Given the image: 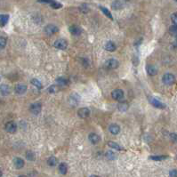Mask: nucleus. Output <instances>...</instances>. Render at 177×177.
Instances as JSON below:
<instances>
[{
    "mask_svg": "<svg viewBox=\"0 0 177 177\" xmlns=\"http://www.w3.org/2000/svg\"><path fill=\"white\" fill-rule=\"evenodd\" d=\"M162 82L166 86H172L175 82V77L171 73H166L162 77Z\"/></svg>",
    "mask_w": 177,
    "mask_h": 177,
    "instance_id": "f257e3e1",
    "label": "nucleus"
},
{
    "mask_svg": "<svg viewBox=\"0 0 177 177\" xmlns=\"http://www.w3.org/2000/svg\"><path fill=\"white\" fill-rule=\"evenodd\" d=\"M111 96H112V98H113L115 101H121L124 99L125 94H124L123 90H121V89H115V90L112 91V93H111Z\"/></svg>",
    "mask_w": 177,
    "mask_h": 177,
    "instance_id": "f03ea898",
    "label": "nucleus"
},
{
    "mask_svg": "<svg viewBox=\"0 0 177 177\" xmlns=\"http://www.w3.org/2000/svg\"><path fill=\"white\" fill-rule=\"evenodd\" d=\"M41 109H42V104L40 103V102H38V101L33 102L30 107V112L34 115H39L41 112Z\"/></svg>",
    "mask_w": 177,
    "mask_h": 177,
    "instance_id": "7ed1b4c3",
    "label": "nucleus"
},
{
    "mask_svg": "<svg viewBox=\"0 0 177 177\" xmlns=\"http://www.w3.org/2000/svg\"><path fill=\"white\" fill-rule=\"evenodd\" d=\"M104 66L109 70H115L119 66V62L116 59H109L105 61Z\"/></svg>",
    "mask_w": 177,
    "mask_h": 177,
    "instance_id": "20e7f679",
    "label": "nucleus"
},
{
    "mask_svg": "<svg viewBox=\"0 0 177 177\" xmlns=\"http://www.w3.org/2000/svg\"><path fill=\"white\" fill-rule=\"evenodd\" d=\"M5 129L9 134H14L17 131V125L14 121H8L5 126Z\"/></svg>",
    "mask_w": 177,
    "mask_h": 177,
    "instance_id": "39448f33",
    "label": "nucleus"
},
{
    "mask_svg": "<svg viewBox=\"0 0 177 177\" xmlns=\"http://www.w3.org/2000/svg\"><path fill=\"white\" fill-rule=\"evenodd\" d=\"M44 30L47 35L51 36V35H54L55 33H57L59 31V29H58V27L55 26L54 24H48L45 27Z\"/></svg>",
    "mask_w": 177,
    "mask_h": 177,
    "instance_id": "423d86ee",
    "label": "nucleus"
},
{
    "mask_svg": "<svg viewBox=\"0 0 177 177\" xmlns=\"http://www.w3.org/2000/svg\"><path fill=\"white\" fill-rule=\"evenodd\" d=\"M53 46L55 48H57V49H60V50H65L67 47H68V42L61 39H58L54 42L53 44Z\"/></svg>",
    "mask_w": 177,
    "mask_h": 177,
    "instance_id": "0eeeda50",
    "label": "nucleus"
},
{
    "mask_svg": "<svg viewBox=\"0 0 177 177\" xmlns=\"http://www.w3.org/2000/svg\"><path fill=\"white\" fill-rule=\"evenodd\" d=\"M90 114H91V111L88 108L86 107H84V108H80L78 110V116L80 118H87L90 117Z\"/></svg>",
    "mask_w": 177,
    "mask_h": 177,
    "instance_id": "6e6552de",
    "label": "nucleus"
},
{
    "mask_svg": "<svg viewBox=\"0 0 177 177\" xmlns=\"http://www.w3.org/2000/svg\"><path fill=\"white\" fill-rule=\"evenodd\" d=\"M149 101H150L151 104L152 106H154L155 108H157V109H163L166 108V105L163 103V102H161L160 101H158L157 99H156V98H154V97H150V98H149Z\"/></svg>",
    "mask_w": 177,
    "mask_h": 177,
    "instance_id": "1a4fd4ad",
    "label": "nucleus"
},
{
    "mask_svg": "<svg viewBox=\"0 0 177 177\" xmlns=\"http://www.w3.org/2000/svg\"><path fill=\"white\" fill-rule=\"evenodd\" d=\"M69 30L71 33V35H73V36H79V35H81V33L83 31L81 28L78 25H71L69 28Z\"/></svg>",
    "mask_w": 177,
    "mask_h": 177,
    "instance_id": "9d476101",
    "label": "nucleus"
},
{
    "mask_svg": "<svg viewBox=\"0 0 177 177\" xmlns=\"http://www.w3.org/2000/svg\"><path fill=\"white\" fill-rule=\"evenodd\" d=\"M14 92L17 95H24L27 92V86L23 84H18L14 87Z\"/></svg>",
    "mask_w": 177,
    "mask_h": 177,
    "instance_id": "9b49d317",
    "label": "nucleus"
},
{
    "mask_svg": "<svg viewBox=\"0 0 177 177\" xmlns=\"http://www.w3.org/2000/svg\"><path fill=\"white\" fill-rule=\"evenodd\" d=\"M79 101H80V96L78 94H72L69 97V102L70 103V105H72V106L78 105V103Z\"/></svg>",
    "mask_w": 177,
    "mask_h": 177,
    "instance_id": "f8f14e48",
    "label": "nucleus"
},
{
    "mask_svg": "<svg viewBox=\"0 0 177 177\" xmlns=\"http://www.w3.org/2000/svg\"><path fill=\"white\" fill-rule=\"evenodd\" d=\"M88 139L92 144H98L101 142V137L95 133H91L88 135Z\"/></svg>",
    "mask_w": 177,
    "mask_h": 177,
    "instance_id": "ddd939ff",
    "label": "nucleus"
},
{
    "mask_svg": "<svg viewBox=\"0 0 177 177\" xmlns=\"http://www.w3.org/2000/svg\"><path fill=\"white\" fill-rule=\"evenodd\" d=\"M109 131L111 134L117 135L120 133V126L118 124H110L109 126Z\"/></svg>",
    "mask_w": 177,
    "mask_h": 177,
    "instance_id": "4468645a",
    "label": "nucleus"
},
{
    "mask_svg": "<svg viewBox=\"0 0 177 177\" xmlns=\"http://www.w3.org/2000/svg\"><path fill=\"white\" fill-rule=\"evenodd\" d=\"M10 93H11V87L8 85L3 84V85L0 86V94L3 96H7L8 95H10Z\"/></svg>",
    "mask_w": 177,
    "mask_h": 177,
    "instance_id": "2eb2a0df",
    "label": "nucleus"
},
{
    "mask_svg": "<svg viewBox=\"0 0 177 177\" xmlns=\"http://www.w3.org/2000/svg\"><path fill=\"white\" fill-rule=\"evenodd\" d=\"M104 49L108 52H110V53H112L114 51H116L117 49V45L116 44L113 42V41H108L105 45H104Z\"/></svg>",
    "mask_w": 177,
    "mask_h": 177,
    "instance_id": "dca6fc26",
    "label": "nucleus"
},
{
    "mask_svg": "<svg viewBox=\"0 0 177 177\" xmlns=\"http://www.w3.org/2000/svg\"><path fill=\"white\" fill-rule=\"evenodd\" d=\"M146 71L148 73V75H150V76H155L157 74V69L154 66V65H147V67H146Z\"/></svg>",
    "mask_w": 177,
    "mask_h": 177,
    "instance_id": "f3484780",
    "label": "nucleus"
},
{
    "mask_svg": "<svg viewBox=\"0 0 177 177\" xmlns=\"http://www.w3.org/2000/svg\"><path fill=\"white\" fill-rule=\"evenodd\" d=\"M14 165L17 169H21L24 166L25 162L22 157H15L14 159Z\"/></svg>",
    "mask_w": 177,
    "mask_h": 177,
    "instance_id": "a211bd4d",
    "label": "nucleus"
},
{
    "mask_svg": "<svg viewBox=\"0 0 177 177\" xmlns=\"http://www.w3.org/2000/svg\"><path fill=\"white\" fill-rule=\"evenodd\" d=\"M128 107H129V105L126 101H120L118 104V109L119 111H121V112H125V111H126L128 109Z\"/></svg>",
    "mask_w": 177,
    "mask_h": 177,
    "instance_id": "6ab92c4d",
    "label": "nucleus"
},
{
    "mask_svg": "<svg viewBox=\"0 0 177 177\" xmlns=\"http://www.w3.org/2000/svg\"><path fill=\"white\" fill-rule=\"evenodd\" d=\"M56 83L58 84L59 86H68L69 85V80L64 78V77H60L56 79Z\"/></svg>",
    "mask_w": 177,
    "mask_h": 177,
    "instance_id": "aec40b11",
    "label": "nucleus"
},
{
    "mask_svg": "<svg viewBox=\"0 0 177 177\" xmlns=\"http://www.w3.org/2000/svg\"><path fill=\"white\" fill-rule=\"evenodd\" d=\"M9 21V15L7 14H0V27H4Z\"/></svg>",
    "mask_w": 177,
    "mask_h": 177,
    "instance_id": "412c9836",
    "label": "nucleus"
},
{
    "mask_svg": "<svg viewBox=\"0 0 177 177\" xmlns=\"http://www.w3.org/2000/svg\"><path fill=\"white\" fill-rule=\"evenodd\" d=\"M59 172L61 174H66L67 172H68V165L66 163H64V162L61 163L59 165Z\"/></svg>",
    "mask_w": 177,
    "mask_h": 177,
    "instance_id": "4be33fe9",
    "label": "nucleus"
},
{
    "mask_svg": "<svg viewBox=\"0 0 177 177\" xmlns=\"http://www.w3.org/2000/svg\"><path fill=\"white\" fill-rule=\"evenodd\" d=\"M166 158H168V156H164V155H159V156H151L150 159L154 160V161H162L165 160Z\"/></svg>",
    "mask_w": 177,
    "mask_h": 177,
    "instance_id": "5701e85b",
    "label": "nucleus"
},
{
    "mask_svg": "<svg viewBox=\"0 0 177 177\" xmlns=\"http://www.w3.org/2000/svg\"><path fill=\"white\" fill-rule=\"evenodd\" d=\"M108 146L110 147L111 149L117 150V151H123V148L121 147L119 144H118L117 143H114V142H109V143H108Z\"/></svg>",
    "mask_w": 177,
    "mask_h": 177,
    "instance_id": "b1692460",
    "label": "nucleus"
},
{
    "mask_svg": "<svg viewBox=\"0 0 177 177\" xmlns=\"http://www.w3.org/2000/svg\"><path fill=\"white\" fill-rule=\"evenodd\" d=\"M25 156H26V158H27V159L29 160V161H34V160L36 159V155H35V153H34L33 151H26Z\"/></svg>",
    "mask_w": 177,
    "mask_h": 177,
    "instance_id": "393cba45",
    "label": "nucleus"
},
{
    "mask_svg": "<svg viewBox=\"0 0 177 177\" xmlns=\"http://www.w3.org/2000/svg\"><path fill=\"white\" fill-rule=\"evenodd\" d=\"M47 164H48V166H55L58 164V159H57V158L55 157L52 156V157H50L48 159H47Z\"/></svg>",
    "mask_w": 177,
    "mask_h": 177,
    "instance_id": "a878e982",
    "label": "nucleus"
},
{
    "mask_svg": "<svg viewBox=\"0 0 177 177\" xmlns=\"http://www.w3.org/2000/svg\"><path fill=\"white\" fill-rule=\"evenodd\" d=\"M100 9L101 10V12L103 13L109 19H110V20H113V16H112V14H111V13L108 10V9L106 8V7H103V6H100Z\"/></svg>",
    "mask_w": 177,
    "mask_h": 177,
    "instance_id": "bb28decb",
    "label": "nucleus"
},
{
    "mask_svg": "<svg viewBox=\"0 0 177 177\" xmlns=\"http://www.w3.org/2000/svg\"><path fill=\"white\" fill-rule=\"evenodd\" d=\"M106 157L109 160H114L117 158V154L114 152V151H108L105 154Z\"/></svg>",
    "mask_w": 177,
    "mask_h": 177,
    "instance_id": "cd10ccee",
    "label": "nucleus"
},
{
    "mask_svg": "<svg viewBox=\"0 0 177 177\" xmlns=\"http://www.w3.org/2000/svg\"><path fill=\"white\" fill-rule=\"evenodd\" d=\"M122 4H121L120 1H118V0H116V1H114L112 4H111V7H112L114 10H118V9H121L122 8Z\"/></svg>",
    "mask_w": 177,
    "mask_h": 177,
    "instance_id": "c85d7f7f",
    "label": "nucleus"
},
{
    "mask_svg": "<svg viewBox=\"0 0 177 177\" xmlns=\"http://www.w3.org/2000/svg\"><path fill=\"white\" fill-rule=\"evenodd\" d=\"M169 33L171 36L177 38V25H173L169 28Z\"/></svg>",
    "mask_w": 177,
    "mask_h": 177,
    "instance_id": "c756f323",
    "label": "nucleus"
},
{
    "mask_svg": "<svg viewBox=\"0 0 177 177\" xmlns=\"http://www.w3.org/2000/svg\"><path fill=\"white\" fill-rule=\"evenodd\" d=\"M30 82H31L32 85H33L34 86H36V88H39V89H41V88H42V84H41V82H40L39 79L33 78V79H31Z\"/></svg>",
    "mask_w": 177,
    "mask_h": 177,
    "instance_id": "7c9ffc66",
    "label": "nucleus"
},
{
    "mask_svg": "<svg viewBox=\"0 0 177 177\" xmlns=\"http://www.w3.org/2000/svg\"><path fill=\"white\" fill-rule=\"evenodd\" d=\"M6 43H7L6 39L4 38V36H0V49L5 48L6 45Z\"/></svg>",
    "mask_w": 177,
    "mask_h": 177,
    "instance_id": "2f4dec72",
    "label": "nucleus"
},
{
    "mask_svg": "<svg viewBox=\"0 0 177 177\" xmlns=\"http://www.w3.org/2000/svg\"><path fill=\"white\" fill-rule=\"evenodd\" d=\"M57 91H58V87L56 85H52L48 88V92L50 93V94H54V93H56Z\"/></svg>",
    "mask_w": 177,
    "mask_h": 177,
    "instance_id": "473e14b6",
    "label": "nucleus"
},
{
    "mask_svg": "<svg viewBox=\"0 0 177 177\" xmlns=\"http://www.w3.org/2000/svg\"><path fill=\"white\" fill-rule=\"evenodd\" d=\"M169 138H170V140L171 141L173 142V143H177V134H175V133H171L170 134H169Z\"/></svg>",
    "mask_w": 177,
    "mask_h": 177,
    "instance_id": "72a5a7b5",
    "label": "nucleus"
},
{
    "mask_svg": "<svg viewBox=\"0 0 177 177\" xmlns=\"http://www.w3.org/2000/svg\"><path fill=\"white\" fill-rule=\"evenodd\" d=\"M51 5V6L53 7V8H54V9H59V8H61V6H62V5L61 4H60V3H58V2H55V1H53L52 4H50Z\"/></svg>",
    "mask_w": 177,
    "mask_h": 177,
    "instance_id": "f704fd0d",
    "label": "nucleus"
},
{
    "mask_svg": "<svg viewBox=\"0 0 177 177\" xmlns=\"http://www.w3.org/2000/svg\"><path fill=\"white\" fill-rule=\"evenodd\" d=\"M171 21L174 25H177V13H174L171 15Z\"/></svg>",
    "mask_w": 177,
    "mask_h": 177,
    "instance_id": "c9c22d12",
    "label": "nucleus"
},
{
    "mask_svg": "<svg viewBox=\"0 0 177 177\" xmlns=\"http://www.w3.org/2000/svg\"><path fill=\"white\" fill-rule=\"evenodd\" d=\"M169 176L170 177H177V170L176 169H172L169 172Z\"/></svg>",
    "mask_w": 177,
    "mask_h": 177,
    "instance_id": "e433bc0d",
    "label": "nucleus"
},
{
    "mask_svg": "<svg viewBox=\"0 0 177 177\" xmlns=\"http://www.w3.org/2000/svg\"><path fill=\"white\" fill-rule=\"evenodd\" d=\"M39 3H45V4H52L54 0H38Z\"/></svg>",
    "mask_w": 177,
    "mask_h": 177,
    "instance_id": "4c0bfd02",
    "label": "nucleus"
},
{
    "mask_svg": "<svg viewBox=\"0 0 177 177\" xmlns=\"http://www.w3.org/2000/svg\"><path fill=\"white\" fill-rule=\"evenodd\" d=\"M90 177H100V176H98V175H95V174H93V175H91Z\"/></svg>",
    "mask_w": 177,
    "mask_h": 177,
    "instance_id": "58836bf2",
    "label": "nucleus"
},
{
    "mask_svg": "<svg viewBox=\"0 0 177 177\" xmlns=\"http://www.w3.org/2000/svg\"><path fill=\"white\" fill-rule=\"evenodd\" d=\"M18 177H27V176H25V175H19Z\"/></svg>",
    "mask_w": 177,
    "mask_h": 177,
    "instance_id": "ea45409f",
    "label": "nucleus"
},
{
    "mask_svg": "<svg viewBox=\"0 0 177 177\" xmlns=\"http://www.w3.org/2000/svg\"><path fill=\"white\" fill-rule=\"evenodd\" d=\"M0 177H2V172L0 171Z\"/></svg>",
    "mask_w": 177,
    "mask_h": 177,
    "instance_id": "a19ab883",
    "label": "nucleus"
},
{
    "mask_svg": "<svg viewBox=\"0 0 177 177\" xmlns=\"http://www.w3.org/2000/svg\"><path fill=\"white\" fill-rule=\"evenodd\" d=\"M174 1H175V2H177V0H174Z\"/></svg>",
    "mask_w": 177,
    "mask_h": 177,
    "instance_id": "79ce46f5",
    "label": "nucleus"
}]
</instances>
